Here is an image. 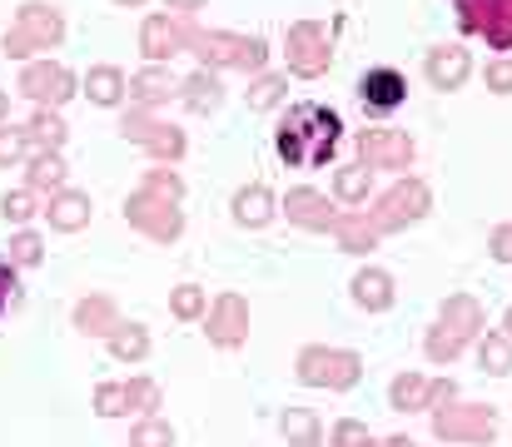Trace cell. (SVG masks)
Returning a JSON list of instances; mask_svg holds the SVG:
<instances>
[{
	"mask_svg": "<svg viewBox=\"0 0 512 447\" xmlns=\"http://www.w3.org/2000/svg\"><path fill=\"white\" fill-rule=\"evenodd\" d=\"M339 140H343V120L329 105H314V100L294 105L279 120V130H274V149H279V159L289 169H324L334 159Z\"/></svg>",
	"mask_w": 512,
	"mask_h": 447,
	"instance_id": "6da1fadb",
	"label": "cell"
},
{
	"mask_svg": "<svg viewBox=\"0 0 512 447\" xmlns=\"http://www.w3.org/2000/svg\"><path fill=\"white\" fill-rule=\"evenodd\" d=\"M468 35H483L493 50H512V0H453Z\"/></svg>",
	"mask_w": 512,
	"mask_h": 447,
	"instance_id": "7a4b0ae2",
	"label": "cell"
},
{
	"mask_svg": "<svg viewBox=\"0 0 512 447\" xmlns=\"http://www.w3.org/2000/svg\"><path fill=\"white\" fill-rule=\"evenodd\" d=\"M60 15L50 10V5H25L20 10V20L5 30V50L10 55H30V50H45V45H55L60 40Z\"/></svg>",
	"mask_w": 512,
	"mask_h": 447,
	"instance_id": "3957f363",
	"label": "cell"
},
{
	"mask_svg": "<svg viewBox=\"0 0 512 447\" xmlns=\"http://www.w3.org/2000/svg\"><path fill=\"white\" fill-rule=\"evenodd\" d=\"M358 100H363L368 115H393V110L408 100V80H403L393 65L363 70V80H358Z\"/></svg>",
	"mask_w": 512,
	"mask_h": 447,
	"instance_id": "277c9868",
	"label": "cell"
},
{
	"mask_svg": "<svg viewBox=\"0 0 512 447\" xmlns=\"http://www.w3.org/2000/svg\"><path fill=\"white\" fill-rule=\"evenodd\" d=\"M20 90L30 95V100H40V105H60V100H70V90H75V80H70V70L65 65H30L25 75H20Z\"/></svg>",
	"mask_w": 512,
	"mask_h": 447,
	"instance_id": "5b68a950",
	"label": "cell"
},
{
	"mask_svg": "<svg viewBox=\"0 0 512 447\" xmlns=\"http://www.w3.org/2000/svg\"><path fill=\"white\" fill-rule=\"evenodd\" d=\"M358 145H363V154L373 164H403V159H413V145L403 135H393V130H368Z\"/></svg>",
	"mask_w": 512,
	"mask_h": 447,
	"instance_id": "8992f818",
	"label": "cell"
},
{
	"mask_svg": "<svg viewBox=\"0 0 512 447\" xmlns=\"http://www.w3.org/2000/svg\"><path fill=\"white\" fill-rule=\"evenodd\" d=\"M428 75H433V85H438V90H453V85L468 75V55H463L458 45H448V50H433V60H428Z\"/></svg>",
	"mask_w": 512,
	"mask_h": 447,
	"instance_id": "52a82bcc",
	"label": "cell"
},
{
	"mask_svg": "<svg viewBox=\"0 0 512 447\" xmlns=\"http://www.w3.org/2000/svg\"><path fill=\"white\" fill-rule=\"evenodd\" d=\"M85 219H90V199H85V194L60 189V194L50 199V224H55V229H80Z\"/></svg>",
	"mask_w": 512,
	"mask_h": 447,
	"instance_id": "ba28073f",
	"label": "cell"
},
{
	"mask_svg": "<svg viewBox=\"0 0 512 447\" xmlns=\"http://www.w3.org/2000/svg\"><path fill=\"white\" fill-rule=\"evenodd\" d=\"M294 65H299L304 75H314V70L329 65V55L319 50V30H314V25H299V30H294Z\"/></svg>",
	"mask_w": 512,
	"mask_h": 447,
	"instance_id": "9c48e42d",
	"label": "cell"
},
{
	"mask_svg": "<svg viewBox=\"0 0 512 447\" xmlns=\"http://www.w3.org/2000/svg\"><path fill=\"white\" fill-rule=\"evenodd\" d=\"M65 184V159L60 149H40L30 159V189H60Z\"/></svg>",
	"mask_w": 512,
	"mask_h": 447,
	"instance_id": "30bf717a",
	"label": "cell"
},
{
	"mask_svg": "<svg viewBox=\"0 0 512 447\" xmlns=\"http://www.w3.org/2000/svg\"><path fill=\"white\" fill-rule=\"evenodd\" d=\"M120 95H125V75H120L115 65L90 70V100H95V105H115Z\"/></svg>",
	"mask_w": 512,
	"mask_h": 447,
	"instance_id": "8fae6325",
	"label": "cell"
},
{
	"mask_svg": "<svg viewBox=\"0 0 512 447\" xmlns=\"http://www.w3.org/2000/svg\"><path fill=\"white\" fill-rule=\"evenodd\" d=\"M174 45H179V30H174L165 15H155V20L145 25V55L165 60V55H174Z\"/></svg>",
	"mask_w": 512,
	"mask_h": 447,
	"instance_id": "7c38bea8",
	"label": "cell"
},
{
	"mask_svg": "<svg viewBox=\"0 0 512 447\" xmlns=\"http://www.w3.org/2000/svg\"><path fill=\"white\" fill-rule=\"evenodd\" d=\"M30 140H40L45 149H60L65 145V125H60L50 110H40V115L30 120Z\"/></svg>",
	"mask_w": 512,
	"mask_h": 447,
	"instance_id": "4fadbf2b",
	"label": "cell"
},
{
	"mask_svg": "<svg viewBox=\"0 0 512 447\" xmlns=\"http://www.w3.org/2000/svg\"><path fill=\"white\" fill-rule=\"evenodd\" d=\"M234 209H239L244 224H264V219H269V194H264V189H244V194L234 199Z\"/></svg>",
	"mask_w": 512,
	"mask_h": 447,
	"instance_id": "5bb4252c",
	"label": "cell"
},
{
	"mask_svg": "<svg viewBox=\"0 0 512 447\" xmlns=\"http://www.w3.org/2000/svg\"><path fill=\"white\" fill-rule=\"evenodd\" d=\"M25 149H30V130H0V164L25 159Z\"/></svg>",
	"mask_w": 512,
	"mask_h": 447,
	"instance_id": "9a60e30c",
	"label": "cell"
},
{
	"mask_svg": "<svg viewBox=\"0 0 512 447\" xmlns=\"http://www.w3.org/2000/svg\"><path fill=\"white\" fill-rule=\"evenodd\" d=\"M189 105H194V110H209V105H219V85H214L209 75H194V80H189Z\"/></svg>",
	"mask_w": 512,
	"mask_h": 447,
	"instance_id": "2e32d148",
	"label": "cell"
},
{
	"mask_svg": "<svg viewBox=\"0 0 512 447\" xmlns=\"http://www.w3.org/2000/svg\"><path fill=\"white\" fill-rule=\"evenodd\" d=\"M165 90H170V80H165L160 70H145V75H135V95H140V100H165Z\"/></svg>",
	"mask_w": 512,
	"mask_h": 447,
	"instance_id": "e0dca14e",
	"label": "cell"
},
{
	"mask_svg": "<svg viewBox=\"0 0 512 447\" xmlns=\"http://www.w3.org/2000/svg\"><path fill=\"white\" fill-rule=\"evenodd\" d=\"M0 209H5V219H15V224H25V219L35 214V204H30V194H25V189L5 194V204H0Z\"/></svg>",
	"mask_w": 512,
	"mask_h": 447,
	"instance_id": "ac0fdd59",
	"label": "cell"
},
{
	"mask_svg": "<svg viewBox=\"0 0 512 447\" xmlns=\"http://www.w3.org/2000/svg\"><path fill=\"white\" fill-rule=\"evenodd\" d=\"M10 259H15V264H35V259H40V239H35V234H20V239L10 244Z\"/></svg>",
	"mask_w": 512,
	"mask_h": 447,
	"instance_id": "d6986e66",
	"label": "cell"
},
{
	"mask_svg": "<svg viewBox=\"0 0 512 447\" xmlns=\"http://www.w3.org/2000/svg\"><path fill=\"white\" fill-rule=\"evenodd\" d=\"M363 179H368V174H363L358 164H353V169H343L339 174V194L343 199H358V194H363Z\"/></svg>",
	"mask_w": 512,
	"mask_h": 447,
	"instance_id": "ffe728a7",
	"label": "cell"
},
{
	"mask_svg": "<svg viewBox=\"0 0 512 447\" xmlns=\"http://www.w3.org/2000/svg\"><path fill=\"white\" fill-rule=\"evenodd\" d=\"M15 303V269L0 259V318H5V308Z\"/></svg>",
	"mask_w": 512,
	"mask_h": 447,
	"instance_id": "44dd1931",
	"label": "cell"
},
{
	"mask_svg": "<svg viewBox=\"0 0 512 447\" xmlns=\"http://www.w3.org/2000/svg\"><path fill=\"white\" fill-rule=\"evenodd\" d=\"M488 85L508 95V90H512V60H503V65H493V70H488Z\"/></svg>",
	"mask_w": 512,
	"mask_h": 447,
	"instance_id": "7402d4cb",
	"label": "cell"
},
{
	"mask_svg": "<svg viewBox=\"0 0 512 447\" xmlns=\"http://www.w3.org/2000/svg\"><path fill=\"white\" fill-rule=\"evenodd\" d=\"M274 95H279V80H264V85L254 90V105H269Z\"/></svg>",
	"mask_w": 512,
	"mask_h": 447,
	"instance_id": "603a6c76",
	"label": "cell"
},
{
	"mask_svg": "<svg viewBox=\"0 0 512 447\" xmlns=\"http://www.w3.org/2000/svg\"><path fill=\"white\" fill-rule=\"evenodd\" d=\"M174 10H194V5H204V0H170Z\"/></svg>",
	"mask_w": 512,
	"mask_h": 447,
	"instance_id": "cb8c5ba5",
	"label": "cell"
},
{
	"mask_svg": "<svg viewBox=\"0 0 512 447\" xmlns=\"http://www.w3.org/2000/svg\"><path fill=\"white\" fill-rule=\"evenodd\" d=\"M5 110H10V100H5V95H0V115H5Z\"/></svg>",
	"mask_w": 512,
	"mask_h": 447,
	"instance_id": "d4e9b609",
	"label": "cell"
},
{
	"mask_svg": "<svg viewBox=\"0 0 512 447\" xmlns=\"http://www.w3.org/2000/svg\"><path fill=\"white\" fill-rule=\"evenodd\" d=\"M120 5H140V0H120Z\"/></svg>",
	"mask_w": 512,
	"mask_h": 447,
	"instance_id": "484cf974",
	"label": "cell"
}]
</instances>
